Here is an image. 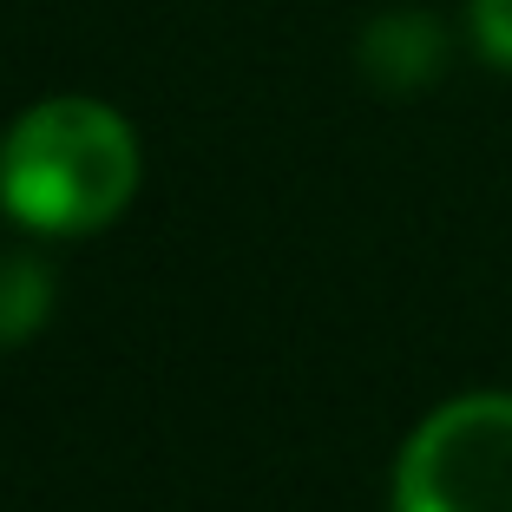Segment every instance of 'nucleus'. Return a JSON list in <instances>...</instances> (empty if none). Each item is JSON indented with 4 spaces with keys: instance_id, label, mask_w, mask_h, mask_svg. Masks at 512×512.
I'll list each match as a JSON object with an SVG mask.
<instances>
[{
    "instance_id": "1",
    "label": "nucleus",
    "mask_w": 512,
    "mask_h": 512,
    "mask_svg": "<svg viewBox=\"0 0 512 512\" xmlns=\"http://www.w3.org/2000/svg\"><path fill=\"white\" fill-rule=\"evenodd\" d=\"M138 191V138L99 99H40L0 138V211L40 237H86Z\"/></svg>"
},
{
    "instance_id": "2",
    "label": "nucleus",
    "mask_w": 512,
    "mask_h": 512,
    "mask_svg": "<svg viewBox=\"0 0 512 512\" xmlns=\"http://www.w3.org/2000/svg\"><path fill=\"white\" fill-rule=\"evenodd\" d=\"M394 512H512V394H460L401 447Z\"/></svg>"
},
{
    "instance_id": "3",
    "label": "nucleus",
    "mask_w": 512,
    "mask_h": 512,
    "mask_svg": "<svg viewBox=\"0 0 512 512\" xmlns=\"http://www.w3.org/2000/svg\"><path fill=\"white\" fill-rule=\"evenodd\" d=\"M447 60V33L427 14H381L362 33V73L388 92H421Z\"/></svg>"
},
{
    "instance_id": "4",
    "label": "nucleus",
    "mask_w": 512,
    "mask_h": 512,
    "mask_svg": "<svg viewBox=\"0 0 512 512\" xmlns=\"http://www.w3.org/2000/svg\"><path fill=\"white\" fill-rule=\"evenodd\" d=\"M53 316V276L40 256L0 250V348H20L46 329Z\"/></svg>"
},
{
    "instance_id": "5",
    "label": "nucleus",
    "mask_w": 512,
    "mask_h": 512,
    "mask_svg": "<svg viewBox=\"0 0 512 512\" xmlns=\"http://www.w3.org/2000/svg\"><path fill=\"white\" fill-rule=\"evenodd\" d=\"M473 40L493 66L512 73V0H473Z\"/></svg>"
}]
</instances>
